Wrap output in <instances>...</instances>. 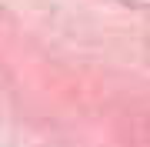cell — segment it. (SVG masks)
I'll list each match as a JSON object with an SVG mask.
<instances>
[]
</instances>
